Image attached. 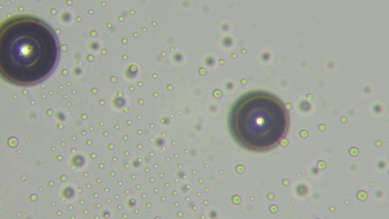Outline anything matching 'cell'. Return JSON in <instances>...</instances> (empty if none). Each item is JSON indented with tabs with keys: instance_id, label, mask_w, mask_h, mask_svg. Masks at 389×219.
Masks as SVG:
<instances>
[{
	"instance_id": "cell-2",
	"label": "cell",
	"mask_w": 389,
	"mask_h": 219,
	"mask_svg": "<svg viewBox=\"0 0 389 219\" xmlns=\"http://www.w3.org/2000/svg\"><path fill=\"white\" fill-rule=\"evenodd\" d=\"M286 106L272 92L254 90L244 93L229 109L227 126L231 137L250 152H268L278 146L290 127Z\"/></svg>"
},
{
	"instance_id": "cell-1",
	"label": "cell",
	"mask_w": 389,
	"mask_h": 219,
	"mask_svg": "<svg viewBox=\"0 0 389 219\" xmlns=\"http://www.w3.org/2000/svg\"><path fill=\"white\" fill-rule=\"evenodd\" d=\"M60 54L59 41L49 24L36 16L18 15L0 29V73L6 82L28 86L51 75Z\"/></svg>"
},
{
	"instance_id": "cell-8",
	"label": "cell",
	"mask_w": 389,
	"mask_h": 219,
	"mask_svg": "<svg viewBox=\"0 0 389 219\" xmlns=\"http://www.w3.org/2000/svg\"><path fill=\"white\" fill-rule=\"evenodd\" d=\"M317 166L319 169H322L325 168L326 166V164L325 162L323 161H320L318 162L317 164Z\"/></svg>"
},
{
	"instance_id": "cell-4",
	"label": "cell",
	"mask_w": 389,
	"mask_h": 219,
	"mask_svg": "<svg viewBox=\"0 0 389 219\" xmlns=\"http://www.w3.org/2000/svg\"><path fill=\"white\" fill-rule=\"evenodd\" d=\"M126 103V99L123 97H121V96L115 97L113 101V104L114 107L118 109H121L124 107Z\"/></svg>"
},
{
	"instance_id": "cell-6",
	"label": "cell",
	"mask_w": 389,
	"mask_h": 219,
	"mask_svg": "<svg viewBox=\"0 0 389 219\" xmlns=\"http://www.w3.org/2000/svg\"><path fill=\"white\" fill-rule=\"evenodd\" d=\"M357 197L359 200L365 201L367 198V195L366 192L364 191H360L357 194Z\"/></svg>"
},
{
	"instance_id": "cell-5",
	"label": "cell",
	"mask_w": 389,
	"mask_h": 219,
	"mask_svg": "<svg viewBox=\"0 0 389 219\" xmlns=\"http://www.w3.org/2000/svg\"><path fill=\"white\" fill-rule=\"evenodd\" d=\"M74 191L72 187H67L64 188L62 192V195L65 198L69 199L74 196Z\"/></svg>"
},
{
	"instance_id": "cell-3",
	"label": "cell",
	"mask_w": 389,
	"mask_h": 219,
	"mask_svg": "<svg viewBox=\"0 0 389 219\" xmlns=\"http://www.w3.org/2000/svg\"><path fill=\"white\" fill-rule=\"evenodd\" d=\"M83 157L80 155L74 156L71 159V163L74 166L76 167H82L84 163Z\"/></svg>"
},
{
	"instance_id": "cell-7",
	"label": "cell",
	"mask_w": 389,
	"mask_h": 219,
	"mask_svg": "<svg viewBox=\"0 0 389 219\" xmlns=\"http://www.w3.org/2000/svg\"><path fill=\"white\" fill-rule=\"evenodd\" d=\"M349 152L351 155L355 157L358 155L359 151L356 148L353 147L350 148Z\"/></svg>"
}]
</instances>
